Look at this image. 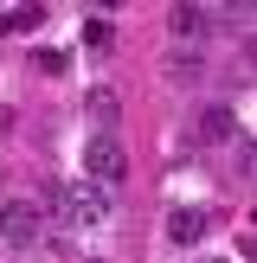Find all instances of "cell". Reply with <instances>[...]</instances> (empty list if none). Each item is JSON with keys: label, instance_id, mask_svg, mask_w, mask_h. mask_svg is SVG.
Instances as JSON below:
<instances>
[{"label": "cell", "instance_id": "1", "mask_svg": "<svg viewBox=\"0 0 257 263\" xmlns=\"http://www.w3.org/2000/svg\"><path fill=\"white\" fill-rule=\"evenodd\" d=\"M51 212L64 218V225H77V231H97L103 218L116 212V199L103 186H90V180H71V186H58V199H51Z\"/></svg>", "mask_w": 257, "mask_h": 263}, {"label": "cell", "instance_id": "2", "mask_svg": "<svg viewBox=\"0 0 257 263\" xmlns=\"http://www.w3.org/2000/svg\"><path fill=\"white\" fill-rule=\"evenodd\" d=\"M84 180H90V186H103V193L128 180V154H122V141H116V135H90V141H84Z\"/></svg>", "mask_w": 257, "mask_h": 263}, {"label": "cell", "instance_id": "3", "mask_svg": "<svg viewBox=\"0 0 257 263\" xmlns=\"http://www.w3.org/2000/svg\"><path fill=\"white\" fill-rule=\"evenodd\" d=\"M39 231H45V205L39 199H0V244L26 251V244H39Z\"/></svg>", "mask_w": 257, "mask_h": 263}, {"label": "cell", "instance_id": "4", "mask_svg": "<svg viewBox=\"0 0 257 263\" xmlns=\"http://www.w3.org/2000/svg\"><path fill=\"white\" fill-rule=\"evenodd\" d=\"M167 26H174L180 45H206V32H212V13H206V7H174V13H167Z\"/></svg>", "mask_w": 257, "mask_h": 263}, {"label": "cell", "instance_id": "5", "mask_svg": "<svg viewBox=\"0 0 257 263\" xmlns=\"http://www.w3.org/2000/svg\"><path fill=\"white\" fill-rule=\"evenodd\" d=\"M199 231H206V212H199V205H174V212H167V244L187 251V244H199Z\"/></svg>", "mask_w": 257, "mask_h": 263}, {"label": "cell", "instance_id": "6", "mask_svg": "<svg viewBox=\"0 0 257 263\" xmlns=\"http://www.w3.org/2000/svg\"><path fill=\"white\" fill-rule=\"evenodd\" d=\"M84 109H90V122H103V135H109V128H116V116H122V97H116L109 84H97V90L84 97Z\"/></svg>", "mask_w": 257, "mask_h": 263}, {"label": "cell", "instance_id": "7", "mask_svg": "<svg viewBox=\"0 0 257 263\" xmlns=\"http://www.w3.org/2000/svg\"><path fill=\"white\" fill-rule=\"evenodd\" d=\"M167 71H174L180 84L199 77V71H206V45H174V51H167Z\"/></svg>", "mask_w": 257, "mask_h": 263}, {"label": "cell", "instance_id": "8", "mask_svg": "<svg viewBox=\"0 0 257 263\" xmlns=\"http://www.w3.org/2000/svg\"><path fill=\"white\" fill-rule=\"evenodd\" d=\"M84 45H90V51H109V45H116V26H109V20H84Z\"/></svg>", "mask_w": 257, "mask_h": 263}, {"label": "cell", "instance_id": "9", "mask_svg": "<svg viewBox=\"0 0 257 263\" xmlns=\"http://www.w3.org/2000/svg\"><path fill=\"white\" fill-rule=\"evenodd\" d=\"M199 128H212V135H206V141H225V128H231V116L225 109H206V122Z\"/></svg>", "mask_w": 257, "mask_h": 263}, {"label": "cell", "instance_id": "10", "mask_svg": "<svg viewBox=\"0 0 257 263\" xmlns=\"http://www.w3.org/2000/svg\"><path fill=\"white\" fill-rule=\"evenodd\" d=\"M244 251L257 257V212H251V225H244Z\"/></svg>", "mask_w": 257, "mask_h": 263}, {"label": "cell", "instance_id": "11", "mask_svg": "<svg viewBox=\"0 0 257 263\" xmlns=\"http://www.w3.org/2000/svg\"><path fill=\"white\" fill-rule=\"evenodd\" d=\"M7 128H13V109H7V103H0V135H7Z\"/></svg>", "mask_w": 257, "mask_h": 263}]
</instances>
